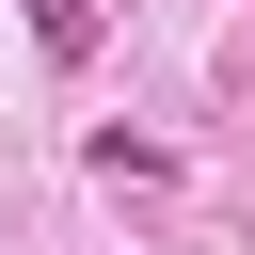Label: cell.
Wrapping results in <instances>:
<instances>
[{"label": "cell", "instance_id": "1", "mask_svg": "<svg viewBox=\"0 0 255 255\" xmlns=\"http://www.w3.org/2000/svg\"><path fill=\"white\" fill-rule=\"evenodd\" d=\"M32 48L48 64H96V0H32Z\"/></svg>", "mask_w": 255, "mask_h": 255}]
</instances>
